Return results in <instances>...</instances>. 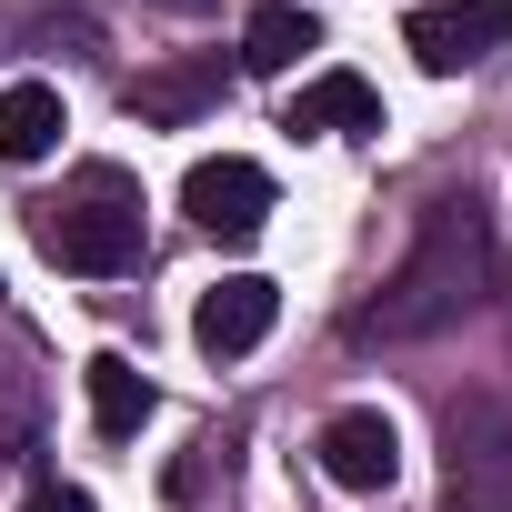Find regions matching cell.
<instances>
[{
    "label": "cell",
    "instance_id": "obj_1",
    "mask_svg": "<svg viewBox=\"0 0 512 512\" xmlns=\"http://www.w3.org/2000/svg\"><path fill=\"white\" fill-rule=\"evenodd\" d=\"M502 282V251H492V211L472 191H442L402 251V272L352 312V342H432L452 322H472Z\"/></svg>",
    "mask_w": 512,
    "mask_h": 512
},
{
    "label": "cell",
    "instance_id": "obj_2",
    "mask_svg": "<svg viewBox=\"0 0 512 512\" xmlns=\"http://www.w3.org/2000/svg\"><path fill=\"white\" fill-rule=\"evenodd\" d=\"M31 241L51 251L61 272H91V282H111V272H131V262H141V191H131L111 161H91L71 201L31 211Z\"/></svg>",
    "mask_w": 512,
    "mask_h": 512
},
{
    "label": "cell",
    "instance_id": "obj_3",
    "mask_svg": "<svg viewBox=\"0 0 512 512\" xmlns=\"http://www.w3.org/2000/svg\"><path fill=\"white\" fill-rule=\"evenodd\" d=\"M442 512H512V412L502 402L442 412Z\"/></svg>",
    "mask_w": 512,
    "mask_h": 512
},
{
    "label": "cell",
    "instance_id": "obj_4",
    "mask_svg": "<svg viewBox=\"0 0 512 512\" xmlns=\"http://www.w3.org/2000/svg\"><path fill=\"white\" fill-rule=\"evenodd\" d=\"M402 51L432 81H462L512 51V0H422V11H402Z\"/></svg>",
    "mask_w": 512,
    "mask_h": 512
},
{
    "label": "cell",
    "instance_id": "obj_5",
    "mask_svg": "<svg viewBox=\"0 0 512 512\" xmlns=\"http://www.w3.org/2000/svg\"><path fill=\"white\" fill-rule=\"evenodd\" d=\"M181 211L211 231V241H251L272 221V171L262 161H241V151H221V161H191V181H181Z\"/></svg>",
    "mask_w": 512,
    "mask_h": 512
},
{
    "label": "cell",
    "instance_id": "obj_6",
    "mask_svg": "<svg viewBox=\"0 0 512 512\" xmlns=\"http://www.w3.org/2000/svg\"><path fill=\"white\" fill-rule=\"evenodd\" d=\"M272 322H282V282H262V272H231V282H211V292H201V312H191V342H201L211 362H241V352H262V342H272Z\"/></svg>",
    "mask_w": 512,
    "mask_h": 512
},
{
    "label": "cell",
    "instance_id": "obj_7",
    "mask_svg": "<svg viewBox=\"0 0 512 512\" xmlns=\"http://www.w3.org/2000/svg\"><path fill=\"white\" fill-rule=\"evenodd\" d=\"M322 472H332L342 492H392V472H402V432H392V412H372V402L332 412V422H322Z\"/></svg>",
    "mask_w": 512,
    "mask_h": 512
},
{
    "label": "cell",
    "instance_id": "obj_8",
    "mask_svg": "<svg viewBox=\"0 0 512 512\" xmlns=\"http://www.w3.org/2000/svg\"><path fill=\"white\" fill-rule=\"evenodd\" d=\"M282 131H302V141H362V131H382V91H372L362 71H312V81L292 91Z\"/></svg>",
    "mask_w": 512,
    "mask_h": 512
},
{
    "label": "cell",
    "instance_id": "obj_9",
    "mask_svg": "<svg viewBox=\"0 0 512 512\" xmlns=\"http://www.w3.org/2000/svg\"><path fill=\"white\" fill-rule=\"evenodd\" d=\"M61 131H71V121H61V91H51V81H11V91H0V161L31 171V161L61 151Z\"/></svg>",
    "mask_w": 512,
    "mask_h": 512
},
{
    "label": "cell",
    "instance_id": "obj_10",
    "mask_svg": "<svg viewBox=\"0 0 512 512\" xmlns=\"http://www.w3.org/2000/svg\"><path fill=\"white\" fill-rule=\"evenodd\" d=\"M81 392H91V422H101L111 442H131V432L151 422V382H141L131 352H91V362H81Z\"/></svg>",
    "mask_w": 512,
    "mask_h": 512
},
{
    "label": "cell",
    "instance_id": "obj_11",
    "mask_svg": "<svg viewBox=\"0 0 512 512\" xmlns=\"http://www.w3.org/2000/svg\"><path fill=\"white\" fill-rule=\"evenodd\" d=\"M302 51H322V21L302 0H262V11L241 21V71H292Z\"/></svg>",
    "mask_w": 512,
    "mask_h": 512
},
{
    "label": "cell",
    "instance_id": "obj_12",
    "mask_svg": "<svg viewBox=\"0 0 512 512\" xmlns=\"http://www.w3.org/2000/svg\"><path fill=\"white\" fill-rule=\"evenodd\" d=\"M211 101H221V71H151V81H131L141 121H201Z\"/></svg>",
    "mask_w": 512,
    "mask_h": 512
},
{
    "label": "cell",
    "instance_id": "obj_13",
    "mask_svg": "<svg viewBox=\"0 0 512 512\" xmlns=\"http://www.w3.org/2000/svg\"><path fill=\"white\" fill-rule=\"evenodd\" d=\"M21 512H91V492H71V482H41Z\"/></svg>",
    "mask_w": 512,
    "mask_h": 512
},
{
    "label": "cell",
    "instance_id": "obj_14",
    "mask_svg": "<svg viewBox=\"0 0 512 512\" xmlns=\"http://www.w3.org/2000/svg\"><path fill=\"white\" fill-rule=\"evenodd\" d=\"M161 11H211V0H161Z\"/></svg>",
    "mask_w": 512,
    "mask_h": 512
}]
</instances>
